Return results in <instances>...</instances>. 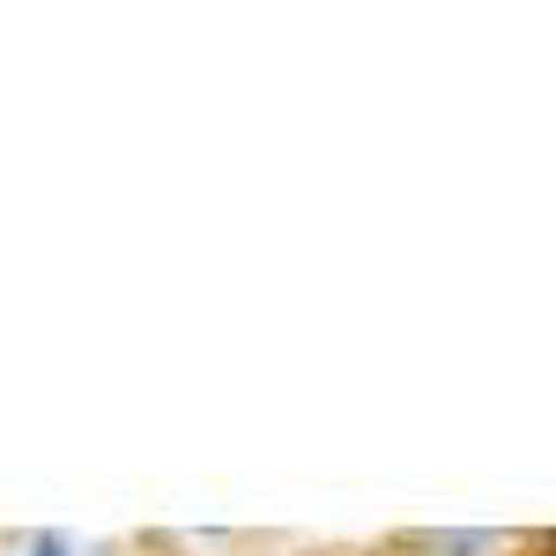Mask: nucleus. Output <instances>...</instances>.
I'll use <instances>...</instances> for the list:
<instances>
[{"label":"nucleus","instance_id":"obj_1","mask_svg":"<svg viewBox=\"0 0 556 556\" xmlns=\"http://www.w3.org/2000/svg\"><path fill=\"white\" fill-rule=\"evenodd\" d=\"M38 556H60V549H52V542H45V549H38Z\"/></svg>","mask_w":556,"mask_h":556}]
</instances>
